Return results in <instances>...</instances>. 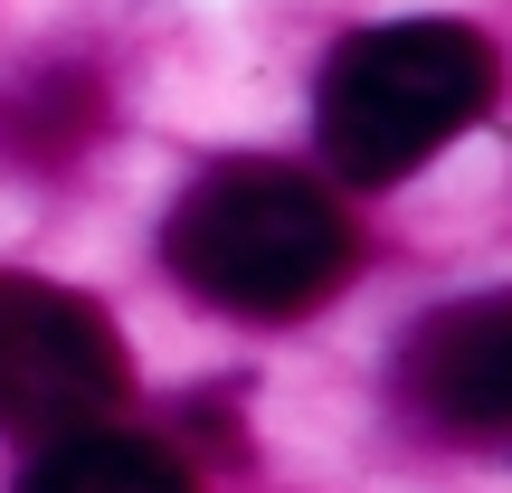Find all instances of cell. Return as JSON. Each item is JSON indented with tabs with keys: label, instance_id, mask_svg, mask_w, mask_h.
Returning a JSON list of instances; mask_svg holds the SVG:
<instances>
[{
	"label": "cell",
	"instance_id": "3",
	"mask_svg": "<svg viewBox=\"0 0 512 493\" xmlns=\"http://www.w3.org/2000/svg\"><path fill=\"white\" fill-rule=\"evenodd\" d=\"M133 389V351L86 294L0 266V437L48 446L105 427Z\"/></svg>",
	"mask_w": 512,
	"mask_h": 493
},
{
	"label": "cell",
	"instance_id": "1",
	"mask_svg": "<svg viewBox=\"0 0 512 493\" xmlns=\"http://www.w3.org/2000/svg\"><path fill=\"white\" fill-rule=\"evenodd\" d=\"M162 256L200 304L247 313V323H304L361 266L342 200L285 162H219L171 200Z\"/></svg>",
	"mask_w": 512,
	"mask_h": 493
},
{
	"label": "cell",
	"instance_id": "2",
	"mask_svg": "<svg viewBox=\"0 0 512 493\" xmlns=\"http://www.w3.org/2000/svg\"><path fill=\"white\" fill-rule=\"evenodd\" d=\"M494 76H503L494 38L465 19H389V29L342 38L313 86L323 162L361 190L408 181L418 162H437L456 133L494 114Z\"/></svg>",
	"mask_w": 512,
	"mask_h": 493
},
{
	"label": "cell",
	"instance_id": "5",
	"mask_svg": "<svg viewBox=\"0 0 512 493\" xmlns=\"http://www.w3.org/2000/svg\"><path fill=\"white\" fill-rule=\"evenodd\" d=\"M19 493H200L190 465L162 437H124V427H76L48 437L38 465L19 475Z\"/></svg>",
	"mask_w": 512,
	"mask_h": 493
},
{
	"label": "cell",
	"instance_id": "4",
	"mask_svg": "<svg viewBox=\"0 0 512 493\" xmlns=\"http://www.w3.org/2000/svg\"><path fill=\"white\" fill-rule=\"evenodd\" d=\"M399 389L427 427L465 446L512 437V304L503 294H465V304L427 313L399 351Z\"/></svg>",
	"mask_w": 512,
	"mask_h": 493
}]
</instances>
